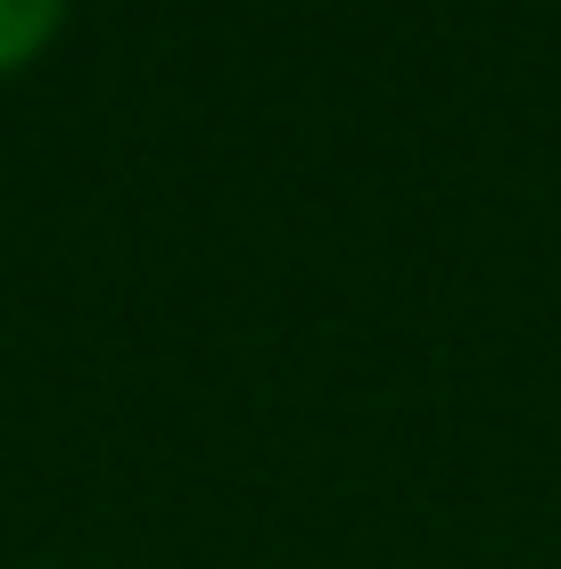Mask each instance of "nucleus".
I'll use <instances>...</instances> for the list:
<instances>
[{
  "label": "nucleus",
  "mask_w": 561,
  "mask_h": 569,
  "mask_svg": "<svg viewBox=\"0 0 561 569\" xmlns=\"http://www.w3.org/2000/svg\"><path fill=\"white\" fill-rule=\"evenodd\" d=\"M58 26H67V0H0V74L42 58Z\"/></svg>",
  "instance_id": "obj_1"
}]
</instances>
